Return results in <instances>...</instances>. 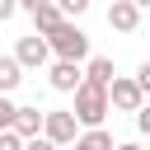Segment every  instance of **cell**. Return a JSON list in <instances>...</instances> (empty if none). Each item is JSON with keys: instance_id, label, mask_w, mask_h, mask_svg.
<instances>
[{"instance_id": "obj_1", "label": "cell", "mask_w": 150, "mask_h": 150, "mask_svg": "<svg viewBox=\"0 0 150 150\" xmlns=\"http://www.w3.org/2000/svg\"><path fill=\"white\" fill-rule=\"evenodd\" d=\"M75 122L80 127H89V131H98L103 127V117L112 112V103H108V89H94V84H80L75 89Z\"/></svg>"}, {"instance_id": "obj_2", "label": "cell", "mask_w": 150, "mask_h": 150, "mask_svg": "<svg viewBox=\"0 0 150 150\" xmlns=\"http://www.w3.org/2000/svg\"><path fill=\"white\" fill-rule=\"evenodd\" d=\"M47 47L56 52V61H75V66H80V61L89 56V38H84V33H80V28L70 23V19H66V23L56 28V33H47Z\"/></svg>"}, {"instance_id": "obj_3", "label": "cell", "mask_w": 150, "mask_h": 150, "mask_svg": "<svg viewBox=\"0 0 150 150\" xmlns=\"http://www.w3.org/2000/svg\"><path fill=\"white\" fill-rule=\"evenodd\" d=\"M42 141H52L56 150H61V145H75V141H80V122H75V112H61V108L47 112V117H42Z\"/></svg>"}, {"instance_id": "obj_4", "label": "cell", "mask_w": 150, "mask_h": 150, "mask_svg": "<svg viewBox=\"0 0 150 150\" xmlns=\"http://www.w3.org/2000/svg\"><path fill=\"white\" fill-rule=\"evenodd\" d=\"M108 103H112V108H122V112H141V108H145V94H141V84H136V80H122V75H117V80H112V89H108Z\"/></svg>"}, {"instance_id": "obj_5", "label": "cell", "mask_w": 150, "mask_h": 150, "mask_svg": "<svg viewBox=\"0 0 150 150\" xmlns=\"http://www.w3.org/2000/svg\"><path fill=\"white\" fill-rule=\"evenodd\" d=\"M23 9L33 14V23H38V38H47V33H56V28L66 23V14H61V5H47V0H28Z\"/></svg>"}, {"instance_id": "obj_6", "label": "cell", "mask_w": 150, "mask_h": 150, "mask_svg": "<svg viewBox=\"0 0 150 150\" xmlns=\"http://www.w3.org/2000/svg\"><path fill=\"white\" fill-rule=\"evenodd\" d=\"M47 84H52L56 94H75V89L84 84V70H80L75 61H52V75H47Z\"/></svg>"}, {"instance_id": "obj_7", "label": "cell", "mask_w": 150, "mask_h": 150, "mask_svg": "<svg viewBox=\"0 0 150 150\" xmlns=\"http://www.w3.org/2000/svg\"><path fill=\"white\" fill-rule=\"evenodd\" d=\"M108 23H112L117 33H136V23H141V5H136V0H112V5H108Z\"/></svg>"}, {"instance_id": "obj_8", "label": "cell", "mask_w": 150, "mask_h": 150, "mask_svg": "<svg viewBox=\"0 0 150 150\" xmlns=\"http://www.w3.org/2000/svg\"><path fill=\"white\" fill-rule=\"evenodd\" d=\"M47 56H52V47H47V38H19V47H14V61L19 66H47Z\"/></svg>"}, {"instance_id": "obj_9", "label": "cell", "mask_w": 150, "mask_h": 150, "mask_svg": "<svg viewBox=\"0 0 150 150\" xmlns=\"http://www.w3.org/2000/svg\"><path fill=\"white\" fill-rule=\"evenodd\" d=\"M42 117H47V112H38V108H19L14 136H19V141H38V136H42Z\"/></svg>"}, {"instance_id": "obj_10", "label": "cell", "mask_w": 150, "mask_h": 150, "mask_svg": "<svg viewBox=\"0 0 150 150\" xmlns=\"http://www.w3.org/2000/svg\"><path fill=\"white\" fill-rule=\"evenodd\" d=\"M112 80H117V75H112V61H108V56H94V61L84 66V84H94V89H112Z\"/></svg>"}, {"instance_id": "obj_11", "label": "cell", "mask_w": 150, "mask_h": 150, "mask_svg": "<svg viewBox=\"0 0 150 150\" xmlns=\"http://www.w3.org/2000/svg\"><path fill=\"white\" fill-rule=\"evenodd\" d=\"M19 80H23V66H19L14 56H0V98H5L9 89H19Z\"/></svg>"}, {"instance_id": "obj_12", "label": "cell", "mask_w": 150, "mask_h": 150, "mask_svg": "<svg viewBox=\"0 0 150 150\" xmlns=\"http://www.w3.org/2000/svg\"><path fill=\"white\" fill-rule=\"evenodd\" d=\"M70 150H117V145H112V136H108V131L98 127V131H84V136H80V141L70 145Z\"/></svg>"}, {"instance_id": "obj_13", "label": "cell", "mask_w": 150, "mask_h": 150, "mask_svg": "<svg viewBox=\"0 0 150 150\" xmlns=\"http://www.w3.org/2000/svg\"><path fill=\"white\" fill-rule=\"evenodd\" d=\"M14 117H19V108L9 98H0V131H14Z\"/></svg>"}, {"instance_id": "obj_14", "label": "cell", "mask_w": 150, "mask_h": 150, "mask_svg": "<svg viewBox=\"0 0 150 150\" xmlns=\"http://www.w3.org/2000/svg\"><path fill=\"white\" fill-rule=\"evenodd\" d=\"M84 9H89V0H66V5H61L66 19H75V14H84Z\"/></svg>"}, {"instance_id": "obj_15", "label": "cell", "mask_w": 150, "mask_h": 150, "mask_svg": "<svg viewBox=\"0 0 150 150\" xmlns=\"http://www.w3.org/2000/svg\"><path fill=\"white\" fill-rule=\"evenodd\" d=\"M23 145H28V141H19L14 131H0V150H23Z\"/></svg>"}, {"instance_id": "obj_16", "label": "cell", "mask_w": 150, "mask_h": 150, "mask_svg": "<svg viewBox=\"0 0 150 150\" xmlns=\"http://www.w3.org/2000/svg\"><path fill=\"white\" fill-rule=\"evenodd\" d=\"M136 84H141V94H150V61H145V66L136 70Z\"/></svg>"}, {"instance_id": "obj_17", "label": "cell", "mask_w": 150, "mask_h": 150, "mask_svg": "<svg viewBox=\"0 0 150 150\" xmlns=\"http://www.w3.org/2000/svg\"><path fill=\"white\" fill-rule=\"evenodd\" d=\"M136 127H141V131H145V136H150V103H145V108H141V112H136Z\"/></svg>"}, {"instance_id": "obj_18", "label": "cell", "mask_w": 150, "mask_h": 150, "mask_svg": "<svg viewBox=\"0 0 150 150\" xmlns=\"http://www.w3.org/2000/svg\"><path fill=\"white\" fill-rule=\"evenodd\" d=\"M23 150H56V145H52V141H42V136H38V141H28V145H23Z\"/></svg>"}, {"instance_id": "obj_19", "label": "cell", "mask_w": 150, "mask_h": 150, "mask_svg": "<svg viewBox=\"0 0 150 150\" xmlns=\"http://www.w3.org/2000/svg\"><path fill=\"white\" fill-rule=\"evenodd\" d=\"M9 14H14V0H0V23H5Z\"/></svg>"}, {"instance_id": "obj_20", "label": "cell", "mask_w": 150, "mask_h": 150, "mask_svg": "<svg viewBox=\"0 0 150 150\" xmlns=\"http://www.w3.org/2000/svg\"><path fill=\"white\" fill-rule=\"evenodd\" d=\"M117 150H141V145H131V141H122V145H117Z\"/></svg>"}]
</instances>
